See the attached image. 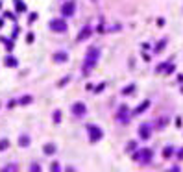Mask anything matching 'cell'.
Instances as JSON below:
<instances>
[{"mask_svg": "<svg viewBox=\"0 0 183 172\" xmlns=\"http://www.w3.org/2000/svg\"><path fill=\"white\" fill-rule=\"evenodd\" d=\"M100 59V50L98 48H89V52L85 54V59H83V74H89L94 67H96V63H98Z\"/></svg>", "mask_w": 183, "mask_h": 172, "instance_id": "1", "label": "cell"}, {"mask_svg": "<svg viewBox=\"0 0 183 172\" xmlns=\"http://www.w3.org/2000/svg\"><path fill=\"white\" fill-rule=\"evenodd\" d=\"M133 157H135V161H139V163H150V159H152V150H150V148L139 150Z\"/></svg>", "mask_w": 183, "mask_h": 172, "instance_id": "2", "label": "cell"}, {"mask_svg": "<svg viewBox=\"0 0 183 172\" xmlns=\"http://www.w3.org/2000/svg\"><path fill=\"white\" fill-rule=\"evenodd\" d=\"M87 133H89V139H91V143H96L98 139H102V130L98 126H94V124H89L87 126Z\"/></svg>", "mask_w": 183, "mask_h": 172, "instance_id": "3", "label": "cell"}, {"mask_svg": "<svg viewBox=\"0 0 183 172\" xmlns=\"http://www.w3.org/2000/svg\"><path fill=\"white\" fill-rule=\"evenodd\" d=\"M50 28H52L54 31H67V24H65V20H61V19L52 20V22H50Z\"/></svg>", "mask_w": 183, "mask_h": 172, "instance_id": "4", "label": "cell"}, {"mask_svg": "<svg viewBox=\"0 0 183 172\" xmlns=\"http://www.w3.org/2000/svg\"><path fill=\"white\" fill-rule=\"evenodd\" d=\"M72 113L76 117H81V115L87 113V107H85V104H81V102H76V104H72Z\"/></svg>", "mask_w": 183, "mask_h": 172, "instance_id": "5", "label": "cell"}, {"mask_svg": "<svg viewBox=\"0 0 183 172\" xmlns=\"http://www.w3.org/2000/svg\"><path fill=\"white\" fill-rule=\"evenodd\" d=\"M74 13V2H67L63 6V15H72Z\"/></svg>", "mask_w": 183, "mask_h": 172, "instance_id": "6", "label": "cell"}, {"mask_svg": "<svg viewBox=\"0 0 183 172\" xmlns=\"http://www.w3.org/2000/svg\"><path fill=\"white\" fill-rule=\"evenodd\" d=\"M139 135H141L143 139H148V137H150V126L143 124V126H141V130H139Z\"/></svg>", "mask_w": 183, "mask_h": 172, "instance_id": "7", "label": "cell"}, {"mask_svg": "<svg viewBox=\"0 0 183 172\" xmlns=\"http://www.w3.org/2000/svg\"><path fill=\"white\" fill-rule=\"evenodd\" d=\"M89 35H91V28L87 26V28H83V30H81V34L78 35V41H83L85 37H89Z\"/></svg>", "mask_w": 183, "mask_h": 172, "instance_id": "8", "label": "cell"}, {"mask_svg": "<svg viewBox=\"0 0 183 172\" xmlns=\"http://www.w3.org/2000/svg\"><path fill=\"white\" fill-rule=\"evenodd\" d=\"M54 59H56L58 63H63V61L67 59V54H65V52H58V54H56V58H54Z\"/></svg>", "mask_w": 183, "mask_h": 172, "instance_id": "9", "label": "cell"}, {"mask_svg": "<svg viewBox=\"0 0 183 172\" xmlns=\"http://www.w3.org/2000/svg\"><path fill=\"white\" fill-rule=\"evenodd\" d=\"M148 105H150V102L146 100V102H143L141 105H139V107H137V109H135L133 113H135V115H139V113H141V111H144V109H146V107H148Z\"/></svg>", "mask_w": 183, "mask_h": 172, "instance_id": "10", "label": "cell"}, {"mask_svg": "<svg viewBox=\"0 0 183 172\" xmlns=\"http://www.w3.org/2000/svg\"><path fill=\"white\" fill-rule=\"evenodd\" d=\"M45 152L46 154H54V152H56V146H54V144H46L45 146Z\"/></svg>", "mask_w": 183, "mask_h": 172, "instance_id": "11", "label": "cell"}, {"mask_svg": "<svg viewBox=\"0 0 183 172\" xmlns=\"http://www.w3.org/2000/svg\"><path fill=\"white\" fill-rule=\"evenodd\" d=\"M15 4H17V9H19V11H26V6L20 2V0H15Z\"/></svg>", "mask_w": 183, "mask_h": 172, "instance_id": "12", "label": "cell"}, {"mask_svg": "<svg viewBox=\"0 0 183 172\" xmlns=\"http://www.w3.org/2000/svg\"><path fill=\"white\" fill-rule=\"evenodd\" d=\"M9 146V141H6V139H4V141H0V150H6Z\"/></svg>", "mask_w": 183, "mask_h": 172, "instance_id": "13", "label": "cell"}, {"mask_svg": "<svg viewBox=\"0 0 183 172\" xmlns=\"http://www.w3.org/2000/svg\"><path fill=\"white\" fill-rule=\"evenodd\" d=\"M20 146H28V137H20Z\"/></svg>", "mask_w": 183, "mask_h": 172, "instance_id": "14", "label": "cell"}, {"mask_svg": "<svg viewBox=\"0 0 183 172\" xmlns=\"http://www.w3.org/2000/svg\"><path fill=\"white\" fill-rule=\"evenodd\" d=\"M59 119H61V117H59V111H56V115H54V120L59 122Z\"/></svg>", "mask_w": 183, "mask_h": 172, "instance_id": "15", "label": "cell"}, {"mask_svg": "<svg viewBox=\"0 0 183 172\" xmlns=\"http://www.w3.org/2000/svg\"><path fill=\"white\" fill-rule=\"evenodd\" d=\"M6 63H7V65H15V59H11V58H7V61H6Z\"/></svg>", "mask_w": 183, "mask_h": 172, "instance_id": "16", "label": "cell"}]
</instances>
